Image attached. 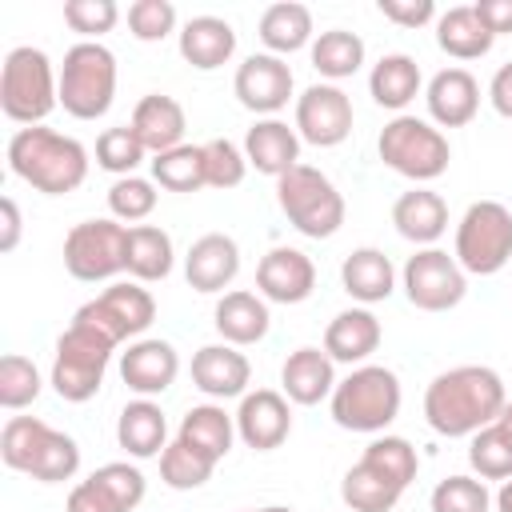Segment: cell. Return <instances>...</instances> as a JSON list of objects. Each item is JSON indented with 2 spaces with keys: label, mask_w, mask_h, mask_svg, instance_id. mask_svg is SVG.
<instances>
[{
  "label": "cell",
  "mask_w": 512,
  "mask_h": 512,
  "mask_svg": "<svg viewBox=\"0 0 512 512\" xmlns=\"http://www.w3.org/2000/svg\"><path fill=\"white\" fill-rule=\"evenodd\" d=\"M340 284L360 304H380L396 292V268L380 248H356L340 264Z\"/></svg>",
  "instance_id": "4dcf8cb0"
},
{
  "label": "cell",
  "mask_w": 512,
  "mask_h": 512,
  "mask_svg": "<svg viewBox=\"0 0 512 512\" xmlns=\"http://www.w3.org/2000/svg\"><path fill=\"white\" fill-rule=\"evenodd\" d=\"M400 288H404L412 308H420V312H448V308H456L464 300L468 272L444 248H420V252L408 256V264L400 272Z\"/></svg>",
  "instance_id": "4fadbf2b"
},
{
  "label": "cell",
  "mask_w": 512,
  "mask_h": 512,
  "mask_svg": "<svg viewBox=\"0 0 512 512\" xmlns=\"http://www.w3.org/2000/svg\"><path fill=\"white\" fill-rule=\"evenodd\" d=\"M420 84H424L420 64H416L408 52H388V56H380V60L372 64V72H368V96H372L380 108H392V112L408 108V104L420 96Z\"/></svg>",
  "instance_id": "1f68e13d"
},
{
  "label": "cell",
  "mask_w": 512,
  "mask_h": 512,
  "mask_svg": "<svg viewBox=\"0 0 512 512\" xmlns=\"http://www.w3.org/2000/svg\"><path fill=\"white\" fill-rule=\"evenodd\" d=\"M180 56L196 72H216L236 56V28L224 16H192L180 28Z\"/></svg>",
  "instance_id": "484cf974"
},
{
  "label": "cell",
  "mask_w": 512,
  "mask_h": 512,
  "mask_svg": "<svg viewBox=\"0 0 512 512\" xmlns=\"http://www.w3.org/2000/svg\"><path fill=\"white\" fill-rule=\"evenodd\" d=\"M216 472V460L204 456L200 448H192L188 440H172L164 452H160V480L176 492H192V488H204Z\"/></svg>",
  "instance_id": "ab89813d"
},
{
  "label": "cell",
  "mask_w": 512,
  "mask_h": 512,
  "mask_svg": "<svg viewBox=\"0 0 512 512\" xmlns=\"http://www.w3.org/2000/svg\"><path fill=\"white\" fill-rule=\"evenodd\" d=\"M0 216H4V232H0V252H12V248L20 244V228H24V220H20V204H16L12 196H4V200H0Z\"/></svg>",
  "instance_id": "db71d44e"
},
{
  "label": "cell",
  "mask_w": 512,
  "mask_h": 512,
  "mask_svg": "<svg viewBox=\"0 0 512 512\" xmlns=\"http://www.w3.org/2000/svg\"><path fill=\"white\" fill-rule=\"evenodd\" d=\"M500 424H504V428H508V432H512V400H508V404H504V412H500Z\"/></svg>",
  "instance_id": "6f0895ef"
},
{
  "label": "cell",
  "mask_w": 512,
  "mask_h": 512,
  "mask_svg": "<svg viewBox=\"0 0 512 512\" xmlns=\"http://www.w3.org/2000/svg\"><path fill=\"white\" fill-rule=\"evenodd\" d=\"M8 168L24 184H32L44 196H68L88 176V152L76 136H64L56 128L32 124L16 128L8 140Z\"/></svg>",
  "instance_id": "7a4b0ae2"
},
{
  "label": "cell",
  "mask_w": 512,
  "mask_h": 512,
  "mask_svg": "<svg viewBox=\"0 0 512 512\" xmlns=\"http://www.w3.org/2000/svg\"><path fill=\"white\" fill-rule=\"evenodd\" d=\"M472 8H476L480 24H484L492 36L512 32V0H476Z\"/></svg>",
  "instance_id": "816d5d0a"
},
{
  "label": "cell",
  "mask_w": 512,
  "mask_h": 512,
  "mask_svg": "<svg viewBox=\"0 0 512 512\" xmlns=\"http://www.w3.org/2000/svg\"><path fill=\"white\" fill-rule=\"evenodd\" d=\"M364 464H372L376 472H384L392 484H400V488H408L412 480H416V472H420V456H416V448L404 440V436H376L368 448H364V456H360Z\"/></svg>",
  "instance_id": "7bdbcfd3"
},
{
  "label": "cell",
  "mask_w": 512,
  "mask_h": 512,
  "mask_svg": "<svg viewBox=\"0 0 512 512\" xmlns=\"http://www.w3.org/2000/svg\"><path fill=\"white\" fill-rule=\"evenodd\" d=\"M492 504H496V512H512V480L500 484V492L492 496Z\"/></svg>",
  "instance_id": "11a10c76"
},
{
  "label": "cell",
  "mask_w": 512,
  "mask_h": 512,
  "mask_svg": "<svg viewBox=\"0 0 512 512\" xmlns=\"http://www.w3.org/2000/svg\"><path fill=\"white\" fill-rule=\"evenodd\" d=\"M316 288V264L300 248H268L256 264V292L268 304H300Z\"/></svg>",
  "instance_id": "e0dca14e"
},
{
  "label": "cell",
  "mask_w": 512,
  "mask_h": 512,
  "mask_svg": "<svg viewBox=\"0 0 512 512\" xmlns=\"http://www.w3.org/2000/svg\"><path fill=\"white\" fill-rule=\"evenodd\" d=\"M180 372V356L168 340H156V336H140L128 344V352H120V380L136 392V396H160L172 388Z\"/></svg>",
  "instance_id": "d6986e66"
},
{
  "label": "cell",
  "mask_w": 512,
  "mask_h": 512,
  "mask_svg": "<svg viewBox=\"0 0 512 512\" xmlns=\"http://www.w3.org/2000/svg\"><path fill=\"white\" fill-rule=\"evenodd\" d=\"M212 324H216V332L224 336V344H236V348L256 344V340L268 336V324H272L268 300H264L260 292H244V288L224 292V296L216 300Z\"/></svg>",
  "instance_id": "83f0119b"
},
{
  "label": "cell",
  "mask_w": 512,
  "mask_h": 512,
  "mask_svg": "<svg viewBox=\"0 0 512 512\" xmlns=\"http://www.w3.org/2000/svg\"><path fill=\"white\" fill-rule=\"evenodd\" d=\"M152 180L168 192H200L208 188L204 172V144H180L160 156H152Z\"/></svg>",
  "instance_id": "f35d334b"
},
{
  "label": "cell",
  "mask_w": 512,
  "mask_h": 512,
  "mask_svg": "<svg viewBox=\"0 0 512 512\" xmlns=\"http://www.w3.org/2000/svg\"><path fill=\"white\" fill-rule=\"evenodd\" d=\"M240 512H296V508H284V504H268V508H240Z\"/></svg>",
  "instance_id": "9f6ffc18"
},
{
  "label": "cell",
  "mask_w": 512,
  "mask_h": 512,
  "mask_svg": "<svg viewBox=\"0 0 512 512\" xmlns=\"http://www.w3.org/2000/svg\"><path fill=\"white\" fill-rule=\"evenodd\" d=\"M400 376L384 364H356L344 380H336L328 404H332V420L344 432H384L396 416H400Z\"/></svg>",
  "instance_id": "277c9868"
},
{
  "label": "cell",
  "mask_w": 512,
  "mask_h": 512,
  "mask_svg": "<svg viewBox=\"0 0 512 512\" xmlns=\"http://www.w3.org/2000/svg\"><path fill=\"white\" fill-rule=\"evenodd\" d=\"M116 344L104 340L96 328L72 320L60 340H56V356H52V388L60 400L68 404H84L100 392L104 384V372H108V360H112Z\"/></svg>",
  "instance_id": "30bf717a"
},
{
  "label": "cell",
  "mask_w": 512,
  "mask_h": 512,
  "mask_svg": "<svg viewBox=\"0 0 512 512\" xmlns=\"http://www.w3.org/2000/svg\"><path fill=\"white\" fill-rule=\"evenodd\" d=\"M252 380V364L236 344H204L192 356V384L212 400L244 396Z\"/></svg>",
  "instance_id": "ffe728a7"
},
{
  "label": "cell",
  "mask_w": 512,
  "mask_h": 512,
  "mask_svg": "<svg viewBox=\"0 0 512 512\" xmlns=\"http://www.w3.org/2000/svg\"><path fill=\"white\" fill-rule=\"evenodd\" d=\"M508 404L504 380L488 364H456L424 388V420L436 436H476L480 428L496 424Z\"/></svg>",
  "instance_id": "6da1fadb"
},
{
  "label": "cell",
  "mask_w": 512,
  "mask_h": 512,
  "mask_svg": "<svg viewBox=\"0 0 512 512\" xmlns=\"http://www.w3.org/2000/svg\"><path fill=\"white\" fill-rule=\"evenodd\" d=\"M40 388H44L40 368H36L28 356L8 352V356L0 360V408L20 412V408H28V404L40 396Z\"/></svg>",
  "instance_id": "ee69618b"
},
{
  "label": "cell",
  "mask_w": 512,
  "mask_h": 512,
  "mask_svg": "<svg viewBox=\"0 0 512 512\" xmlns=\"http://www.w3.org/2000/svg\"><path fill=\"white\" fill-rule=\"evenodd\" d=\"M492 40L496 36L480 24V16H476L472 4H456V8H448V12L436 16V44L452 60H480V56H488Z\"/></svg>",
  "instance_id": "836d02e7"
},
{
  "label": "cell",
  "mask_w": 512,
  "mask_h": 512,
  "mask_svg": "<svg viewBox=\"0 0 512 512\" xmlns=\"http://www.w3.org/2000/svg\"><path fill=\"white\" fill-rule=\"evenodd\" d=\"M72 320L96 328L112 344H124V340H140L148 332V324L156 320V300L136 280H116L100 296H92L88 304H80Z\"/></svg>",
  "instance_id": "8fae6325"
},
{
  "label": "cell",
  "mask_w": 512,
  "mask_h": 512,
  "mask_svg": "<svg viewBox=\"0 0 512 512\" xmlns=\"http://www.w3.org/2000/svg\"><path fill=\"white\" fill-rule=\"evenodd\" d=\"M244 156L256 172L280 180L288 168L300 164V132L288 128L280 116H264L244 132Z\"/></svg>",
  "instance_id": "d4e9b609"
},
{
  "label": "cell",
  "mask_w": 512,
  "mask_h": 512,
  "mask_svg": "<svg viewBox=\"0 0 512 512\" xmlns=\"http://www.w3.org/2000/svg\"><path fill=\"white\" fill-rule=\"evenodd\" d=\"M376 152L380 160L400 172L404 180H416V184H428L436 176L448 172V160H452V144L448 136L432 124V120H420V116H392L376 140Z\"/></svg>",
  "instance_id": "ba28073f"
},
{
  "label": "cell",
  "mask_w": 512,
  "mask_h": 512,
  "mask_svg": "<svg viewBox=\"0 0 512 512\" xmlns=\"http://www.w3.org/2000/svg\"><path fill=\"white\" fill-rule=\"evenodd\" d=\"M428 504H432V512H488L492 492L484 488L480 476H448L432 488Z\"/></svg>",
  "instance_id": "f6af8a7d"
},
{
  "label": "cell",
  "mask_w": 512,
  "mask_h": 512,
  "mask_svg": "<svg viewBox=\"0 0 512 512\" xmlns=\"http://www.w3.org/2000/svg\"><path fill=\"white\" fill-rule=\"evenodd\" d=\"M116 440L120 448L132 456V460H152L168 448V420L160 412L156 400L140 396V400H128L120 408V420H116Z\"/></svg>",
  "instance_id": "f546056e"
},
{
  "label": "cell",
  "mask_w": 512,
  "mask_h": 512,
  "mask_svg": "<svg viewBox=\"0 0 512 512\" xmlns=\"http://www.w3.org/2000/svg\"><path fill=\"white\" fill-rule=\"evenodd\" d=\"M180 440H188L192 448H200L204 456H212L216 464L232 452V440H236V416H228L220 404H196L184 412L180 420Z\"/></svg>",
  "instance_id": "d590c367"
},
{
  "label": "cell",
  "mask_w": 512,
  "mask_h": 512,
  "mask_svg": "<svg viewBox=\"0 0 512 512\" xmlns=\"http://www.w3.org/2000/svg\"><path fill=\"white\" fill-rule=\"evenodd\" d=\"M468 464L480 480H512V432L496 420L468 436Z\"/></svg>",
  "instance_id": "60d3db41"
},
{
  "label": "cell",
  "mask_w": 512,
  "mask_h": 512,
  "mask_svg": "<svg viewBox=\"0 0 512 512\" xmlns=\"http://www.w3.org/2000/svg\"><path fill=\"white\" fill-rule=\"evenodd\" d=\"M128 128L140 136V144H144L152 156H160V152L184 144L188 116H184V108H180L176 96H168V92H148V96L136 100Z\"/></svg>",
  "instance_id": "603a6c76"
},
{
  "label": "cell",
  "mask_w": 512,
  "mask_h": 512,
  "mask_svg": "<svg viewBox=\"0 0 512 512\" xmlns=\"http://www.w3.org/2000/svg\"><path fill=\"white\" fill-rule=\"evenodd\" d=\"M172 260H176V248H172V236L160 224H132L128 228V260H124V272L136 284L164 280L172 272Z\"/></svg>",
  "instance_id": "d6a6232c"
},
{
  "label": "cell",
  "mask_w": 512,
  "mask_h": 512,
  "mask_svg": "<svg viewBox=\"0 0 512 512\" xmlns=\"http://www.w3.org/2000/svg\"><path fill=\"white\" fill-rule=\"evenodd\" d=\"M280 388H284V396L292 404L312 408L324 396H332V388H336V360L324 348H308L304 344V348L288 352V360L280 368Z\"/></svg>",
  "instance_id": "cb8c5ba5"
},
{
  "label": "cell",
  "mask_w": 512,
  "mask_h": 512,
  "mask_svg": "<svg viewBox=\"0 0 512 512\" xmlns=\"http://www.w3.org/2000/svg\"><path fill=\"white\" fill-rule=\"evenodd\" d=\"M260 40L272 56H288L300 52L304 44H312V12L296 0H280L268 4L260 12Z\"/></svg>",
  "instance_id": "e575fe53"
},
{
  "label": "cell",
  "mask_w": 512,
  "mask_h": 512,
  "mask_svg": "<svg viewBox=\"0 0 512 512\" xmlns=\"http://www.w3.org/2000/svg\"><path fill=\"white\" fill-rule=\"evenodd\" d=\"M108 208H112V220H124V224L148 220L156 212V184L144 176H120L108 188Z\"/></svg>",
  "instance_id": "bcb514c9"
},
{
  "label": "cell",
  "mask_w": 512,
  "mask_h": 512,
  "mask_svg": "<svg viewBox=\"0 0 512 512\" xmlns=\"http://www.w3.org/2000/svg\"><path fill=\"white\" fill-rule=\"evenodd\" d=\"M292 88H296L292 68H288L280 56H272V52H252V56L236 68V80H232L236 100H240L248 112H256L260 120H264V116H276L280 108H288Z\"/></svg>",
  "instance_id": "2e32d148"
},
{
  "label": "cell",
  "mask_w": 512,
  "mask_h": 512,
  "mask_svg": "<svg viewBox=\"0 0 512 512\" xmlns=\"http://www.w3.org/2000/svg\"><path fill=\"white\" fill-rule=\"evenodd\" d=\"M392 224L404 240L420 248H436V240L448 232V204L432 188H412L392 204Z\"/></svg>",
  "instance_id": "4316f807"
},
{
  "label": "cell",
  "mask_w": 512,
  "mask_h": 512,
  "mask_svg": "<svg viewBox=\"0 0 512 512\" xmlns=\"http://www.w3.org/2000/svg\"><path fill=\"white\" fill-rule=\"evenodd\" d=\"M140 500H144V472L128 460H112L68 492L64 512H132Z\"/></svg>",
  "instance_id": "9a60e30c"
},
{
  "label": "cell",
  "mask_w": 512,
  "mask_h": 512,
  "mask_svg": "<svg viewBox=\"0 0 512 512\" xmlns=\"http://www.w3.org/2000/svg\"><path fill=\"white\" fill-rule=\"evenodd\" d=\"M240 272V248L224 232H204L184 256V280L196 292H224Z\"/></svg>",
  "instance_id": "44dd1931"
},
{
  "label": "cell",
  "mask_w": 512,
  "mask_h": 512,
  "mask_svg": "<svg viewBox=\"0 0 512 512\" xmlns=\"http://www.w3.org/2000/svg\"><path fill=\"white\" fill-rule=\"evenodd\" d=\"M120 20L116 0H68L64 4V24L72 32H80L84 40H100L104 32H112Z\"/></svg>",
  "instance_id": "681fc988"
},
{
  "label": "cell",
  "mask_w": 512,
  "mask_h": 512,
  "mask_svg": "<svg viewBox=\"0 0 512 512\" xmlns=\"http://www.w3.org/2000/svg\"><path fill=\"white\" fill-rule=\"evenodd\" d=\"M428 116L440 128H464L480 112V84L468 68H440L428 80Z\"/></svg>",
  "instance_id": "7402d4cb"
},
{
  "label": "cell",
  "mask_w": 512,
  "mask_h": 512,
  "mask_svg": "<svg viewBox=\"0 0 512 512\" xmlns=\"http://www.w3.org/2000/svg\"><path fill=\"white\" fill-rule=\"evenodd\" d=\"M380 320L368 308H344L324 328V352L340 364H364L380 348Z\"/></svg>",
  "instance_id": "f1b7e54d"
},
{
  "label": "cell",
  "mask_w": 512,
  "mask_h": 512,
  "mask_svg": "<svg viewBox=\"0 0 512 512\" xmlns=\"http://www.w3.org/2000/svg\"><path fill=\"white\" fill-rule=\"evenodd\" d=\"M0 460L40 484H64L80 472L76 440L44 424L40 416H8V424L0 428Z\"/></svg>",
  "instance_id": "3957f363"
},
{
  "label": "cell",
  "mask_w": 512,
  "mask_h": 512,
  "mask_svg": "<svg viewBox=\"0 0 512 512\" xmlns=\"http://www.w3.org/2000/svg\"><path fill=\"white\" fill-rule=\"evenodd\" d=\"M128 260V224L120 220H80L64 236V268L72 280L96 284L124 272Z\"/></svg>",
  "instance_id": "7c38bea8"
},
{
  "label": "cell",
  "mask_w": 512,
  "mask_h": 512,
  "mask_svg": "<svg viewBox=\"0 0 512 512\" xmlns=\"http://www.w3.org/2000/svg\"><path fill=\"white\" fill-rule=\"evenodd\" d=\"M400 496H404V488L392 484L384 472H376L364 460H356L340 480V500L348 504V512H392L400 504Z\"/></svg>",
  "instance_id": "8d00e7d4"
},
{
  "label": "cell",
  "mask_w": 512,
  "mask_h": 512,
  "mask_svg": "<svg viewBox=\"0 0 512 512\" xmlns=\"http://www.w3.org/2000/svg\"><path fill=\"white\" fill-rule=\"evenodd\" d=\"M364 64V40L348 28H328V32H316L312 40V68L328 80H348L356 76Z\"/></svg>",
  "instance_id": "74e56055"
},
{
  "label": "cell",
  "mask_w": 512,
  "mask_h": 512,
  "mask_svg": "<svg viewBox=\"0 0 512 512\" xmlns=\"http://www.w3.org/2000/svg\"><path fill=\"white\" fill-rule=\"evenodd\" d=\"M116 96V56L100 40H80L60 64V108L76 120H100Z\"/></svg>",
  "instance_id": "52a82bcc"
},
{
  "label": "cell",
  "mask_w": 512,
  "mask_h": 512,
  "mask_svg": "<svg viewBox=\"0 0 512 512\" xmlns=\"http://www.w3.org/2000/svg\"><path fill=\"white\" fill-rule=\"evenodd\" d=\"M276 204L288 216V224L308 240H328L344 224L340 188L312 164H296L276 180Z\"/></svg>",
  "instance_id": "8992f818"
},
{
  "label": "cell",
  "mask_w": 512,
  "mask_h": 512,
  "mask_svg": "<svg viewBox=\"0 0 512 512\" xmlns=\"http://www.w3.org/2000/svg\"><path fill=\"white\" fill-rule=\"evenodd\" d=\"M384 20L400 24V28H424L428 20H436V4L432 0H380L376 4Z\"/></svg>",
  "instance_id": "f907efd6"
},
{
  "label": "cell",
  "mask_w": 512,
  "mask_h": 512,
  "mask_svg": "<svg viewBox=\"0 0 512 512\" xmlns=\"http://www.w3.org/2000/svg\"><path fill=\"white\" fill-rule=\"evenodd\" d=\"M352 100L344 88L336 84H308L300 96H296V132L300 140L316 144V148H336L352 136Z\"/></svg>",
  "instance_id": "5bb4252c"
},
{
  "label": "cell",
  "mask_w": 512,
  "mask_h": 512,
  "mask_svg": "<svg viewBox=\"0 0 512 512\" xmlns=\"http://www.w3.org/2000/svg\"><path fill=\"white\" fill-rule=\"evenodd\" d=\"M488 100H492V108H496L504 120H512V60L496 68V76H492V84H488Z\"/></svg>",
  "instance_id": "f5cc1de1"
},
{
  "label": "cell",
  "mask_w": 512,
  "mask_h": 512,
  "mask_svg": "<svg viewBox=\"0 0 512 512\" xmlns=\"http://www.w3.org/2000/svg\"><path fill=\"white\" fill-rule=\"evenodd\" d=\"M128 32L140 44H156L176 32V4L172 0H132L128 4Z\"/></svg>",
  "instance_id": "c3c4849f"
},
{
  "label": "cell",
  "mask_w": 512,
  "mask_h": 512,
  "mask_svg": "<svg viewBox=\"0 0 512 512\" xmlns=\"http://www.w3.org/2000/svg\"><path fill=\"white\" fill-rule=\"evenodd\" d=\"M148 156V148L140 144V136L128 128V124H116V128H104L96 136V164L104 172H112L116 180L120 176H136L140 160Z\"/></svg>",
  "instance_id": "b9f144b4"
},
{
  "label": "cell",
  "mask_w": 512,
  "mask_h": 512,
  "mask_svg": "<svg viewBox=\"0 0 512 512\" xmlns=\"http://www.w3.org/2000/svg\"><path fill=\"white\" fill-rule=\"evenodd\" d=\"M204 172H208V188L228 192V188H236V184L244 180V172H248V156H244L240 144L216 136V140L204 144Z\"/></svg>",
  "instance_id": "7dc6e473"
},
{
  "label": "cell",
  "mask_w": 512,
  "mask_h": 512,
  "mask_svg": "<svg viewBox=\"0 0 512 512\" xmlns=\"http://www.w3.org/2000/svg\"><path fill=\"white\" fill-rule=\"evenodd\" d=\"M292 400L276 388H256V392H244L240 396V408H236V436L256 448V452H272L288 440L292 432Z\"/></svg>",
  "instance_id": "ac0fdd59"
},
{
  "label": "cell",
  "mask_w": 512,
  "mask_h": 512,
  "mask_svg": "<svg viewBox=\"0 0 512 512\" xmlns=\"http://www.w3.org/2000/svg\"><path fill=\"white\" fill-rule=\"evenodd\" d=\"M456 264L468 276H496L512 264V208L500 200H476L456 224Z\"/></svg>",
  "instance_id": "9c48e42d"
},
{
  "label": "cell",
  "mask_w": 512,
  "mask_h": 512,
  "mask_svg": "<svg viewBox=\"0 0 512 512\" xmlns=\"http://www.w3.org/2000/svg\"><path fill=\"white\" fill-rule=\"evenodd\" d=\"M60 104V72H52L48 52L20 44L4 56L0 68V112L12 124H40Z\"/></svg>",
  "instance_id": "5b68a950"
}]
</instances>
